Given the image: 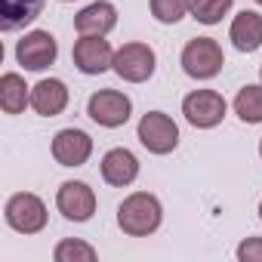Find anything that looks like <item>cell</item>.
<instances>
[{
    "mask_svg": "<svg viewBox=\"0 0 262 262\" xmlns=\"http://www.w3.org/2000/svg\"><path fill=\"white\" fill-rule=\"evenodd\" d=\"M31 108L40 117H59L68 108V86L59 77H43L31 86Z\"/></svg>",
    "mask_w": 262,
    "mask_h": 262,
    "instance_id": "obj_12",
    "label": "cell"
},
{
    "mask_svg": "<svg viewBox=\"0 0 262 262\" xmlns=\"http://www.w3.org/2000/svg\"><path fill=\"white\" fill-rule=\"evenodd\" d=\"M234 7V0H191V16L201 25H219Z\"/></svg>",
    "mask_w": 262,
    "mask_h": 262,
    "instance_id": "obj_19",
    "label": "cell"
},
{
    "mask_svg": "<svg viewBox=\"0 0 262 262\" xmlns=\"http://www.w3.org/2000/svg\"><path fill=\"white\" fill-rule=\"evenodd\" d=\"M62 4H71V0H62Z\"/></svg>",
    "mask_w": 262,
    "mask_h": 262,
    "instance_id": "obj_26",
    "label": "cell"
},
{
    "mask_svg": "<svg viewBox=\"0 0 262 262\" xmlns=\"http://www.w3.org/2000/svg\"><path fill=\"white\" fill-rule=\"evenodd\" d=\"M139 176V158L129 148H111L102 158V179L114 188H126L133 185Z\"/></svg>",
    "mask_w": 262,
    "mask_h": 262,
    "instance_id": "obj_13",
    "label": "cell"
},
{
    "mask_svg": "<svg viewBox=\"0 0 262 262\" xmlns=\"http://www.w3.org/2000/svg\"><path fill=\"white\" fill-rule=\"evenodd\" d=\"M225 65L222 47L213 37H194L182 50V71L194 80H213Z\"/></svg>",
    "mask_w": 262,
    "mask_h": 262,
    "instance_id": "obj_2",
    "label": "cell"
},
{
    "mask_svg": "<svg viewBox=\"0 0 262 262\" xmlns=\"http://www.w3.org/2000/svg\"><path fill=\"white\" fill-rule=\"evenodd\" d=\"M237 259L241 262H262V237H247L237 244Z\"/></svg>",
    "mask_w": 262,
    "mask_h": 262,
    "instance_id": "obj_22",
    "label": "cell"
},
{
    "mask_svg": "<svg viewBox=\"0 0 262 262\" xmlns=\"http://www.w3.org/2000/svg\"><path fill=\"white\" fill-rule=\"evenodd\" d=\"M259 158H262V139H259Z\"/></svg>",
    "mask_w": 262,
    "mask_h": 262,
    "instance_id": "obj_24",
    "label": "cell"
},
{
    "mask_svg": "<svg viewBox=\"0 0 262 262\" xmlns=\"http://www.w3.org/2000/svg\"><path fill=\"white\" fill-rule=\"evenodd\" d=\"M47 0H0V31H19L43 13Z\"/></svg>",
    "mask_w": 262,
    "mask_h": 262,
    "instance_id": "obj_16",
    "label": "cell"
},
{
    "mask_svg": "<svg viewBox=\"0 0 262 262\" xmlns=\"http://www.w3.org/2000/svg\"><path fill=\"white\" fill-rule=\"evenodd\" d=\"M59 56V43L50 31H28L19 43H16V62L25 71H47Z\"/></svg>",
    "mask_w": 262,
    "mask_h": 262,
    "instance_id": "obj_8",
    "label": "cell"
},
{
    "mask_svg": "<svg viewBox=\"0 0 262 262\" xmlns=\"http://www.w3.org/2000/svg\"><path fill=\"white\" fill-rule=\"evenodd\" d=\"M136 136L151 155H170L179 145V126H176V120L170 114L148 111V114H142V120L136 126Z\"/></svg>",
    "mask_w": 262,
    "mask_h": 262,
    "instance_id": "obj_5",
    "label": "cell"
},
{
    "mask_svg": "<svg viewBox=\"0 0 262 262\" xmlns=\"http://www.w3.org/2000/svg\"><path fill=\"white\" fill-rule=\"evenodd\" d=\"M228 102L216 90H194L182 99V114L194 129H213L225 120Z\"/></svg>",
    "mask_w": 262,
    "mask_h": 262,
    "instance_id": "obj_6",
    "label": "cell"
},
{
    "mask_svg": "<svg viewBox=\"0 0 262 262\" xmlns=\"http://www.w3.org/2000/svg\"><path fill=\"white\" fill-rule=\"evenodd\" d=\"M86 114H90L99 126L117 129V126H123V123L129 120V114H133V102H129V96L120 93V90H99V93L90 96Z\"/></svg>",
    "mask_w": 262,
    "mask_h": 262,
    "instance_id": "obj_7",
    "label": "cell"
},
{
    "mask_svg": "<svg viewBox=\"0 0 262 262\" xmlns=\"http://www.w3.org/2000/svg\"><path fill=\"white\" fill-rule=\"evenodd\" d=\"M191 0H151V16L161 25H176L188 16Z\"/></svg>",
    "mask_w": 262,
    "mask_h": 262,
    "instance_id": "obj_21",
    "label": "cell"
},
{
    "mask_svg": "<svg viewBox=\"0 0 262 262\" xmlns=\"http://www.w3.org/2000/svg\"><path fill=\"white\" fill-rule=\"evenodd\" d=\"M53 259L56 262H93L96 259V247H90L86 241H77V237H65V241L56 244Z\"/></svg>",
    "mask_w": 262,
    "mask_h": 262,
    "instance_id": "obj_20",
    "label": "cell"
},
{
    "mask_svg": "<svg viewBox=\"0 0 262 262\" xmlns=\"http://www.w3.org/2000/svg\"><path fill=\"white\" fill-rule=\"evenodd\" d=\"M111 68L126 83H145L158 68V56L148 43L133 40V43H123L120 50H114V65Z\"/></svg>",
    "mask_w": 262,
    "mask_h": 262,
    "instance_id": "obj_3",
    "label": "cell"
},
{
    "mask_svg": "<svg viewBox=\"0 0 262 262\" xmlns=\"http://www.w3.org/2000/svg\"><path fill=\"white\" fill-rule=\"evenodd\" d=\"M161 222H164V207L151 191H133L117 207V225L129 237H148L161 228Z\"/></svg>",
    "mask_w": 262,
    "mask_h": 262,
    "instance_id": "obj_1",
    "label": "cell"
},
{
    "mask_svg": "<svg viewBox=\"0 0 262 262\" xmlns=\"http://www.w3.org/2000/svg\"><path fill=\"white\" fill-rule=\"evenodd\" d=\"M93 155V139L90 133L77 126H65L53 136V158L59 167H83Z\"/></svg>",
    "mask_w": 262,
    "mask_h": 262,
    "instance_id": "obj_11",
    "label": "cell"
},
{
    "mask_svg": "<svg viewBox=\"0 0 262 262\" xmlns=\"http://www.w3.org/2000/svg\"><path fill=\"white\" fill-rule=\"evenodd\" d=\"M28 105H31V86L25 83L22 74L7 71L0 77V108L7 114H22Z\"/></svg>",
    "mask_w": 262,
    "mask_h": 262,
    "instance_id": "obj_17",
    "label": "cell"
},
{
    "mask_svg": "<svg viewBox=\"0 0 262 262\" xmlns=\"http://www.w3.org/2000/svg\"><path fill=\"white\" fill-rule=\"evenodd\" d=\"M256 4H259V7H262V0H256Z\"/></svg>",
    "mask_w": 262,
    "mask_h": 262,
    "instance_id": "obj_27",
    "label": "cell"
},
{
    "mask_svg": "<svg viewBox=\"0 0 262 262\" xmlns=\"http://www.w3.org/2000/svg\"><path fill=\"white\" fill-rule=\"evenodd\" d=\"M4 219L19 234H37V231L47 228V204L31 191H19L7 201Z\"/></svg>",
    "mask_w": 262,
    "mask_h": 262,
    "instance_id": "obj_4",
    "label": "cell"
},
{
    "mask_svg": "<svg viewBox=\"0 0 262 262\" xmlns=\"http://www.w3.org/2000/svg\"><path fill=\"white\" fill-rule=\"evenodd\" d=\"M56 207L68 222H90L96 213V191L86 182L68 179L56 191Z\"/></svg>",
    "mask_w": 262,
    "mask_h": 262,
    "instance_id": "obj_10",
    "label": "cell"
},
{
    "mask_svg": "<svg viewBox=\"0 0 262 262\" xmlns=\"http://www.w3.org/2000/svg\"><path fill=\"white\" fill-rule=\"evenodd\" d=\"M114 25H117V10H114V4H108V0H96V4L83 7L74 16L77 34H99V37H105L108 31H114Z\"/></svg>",
    "mask_w": 262,
    "mask_h": 262,
    "instance_id": "obj_14",
    "label": "cell"
},
{
    "mask_svg": "<svg viewBox=\"0 0 262 262\" xmlns=\"http://www.w3.org/2000/svg\"><path fill=\"white\" fill-rule=\"evenodd\" d=\"M234 114L244 123H262V83H247L234 96Z\"/></svg>",
    "mask_w": 262,
    "mask_h": 262,
    "instance_id": "obj_18",
    "label": "cell"
},
{
    "mask_svg": "<svg viewBox=\"0 0 262 262\" xmlns=\"http://www.w3.org/2000/svg\"><path fill=\"white\" fill-rule=\"evenodd\" d=\"M228 40L234 43L237 53H256L262 47V16L253 10H244L231 19Z\"/></svg>",
    "mask_w": 262,
    "mask_h": 262,
    "instance_id": "obj_15",
    "label": "cell"
},
{
    "mask_svg": "<svg viewBox=\"0 0 262 262\" xmlns=\"http://www.w3.org/2000/svg\"><path fill=\"white\" fill-rule=\"evenodd\" d=\"M259 77H262V65H259Z\"/></svg>",
    "mask_w": 262,
    "mask_h": 262,
    "instance_id": "obj_25",
    "label": "cell"
},
{
    "mask_svg": "<svg viewBox=\"0 0 262 262\" xmlns=\"http://www.w3.org/2000/svg\"><path fill=\"white\" fill-rule=\"evenodd\" d=\"M259 219H262V201H259Z\"/></svg>",
    "mask_w": 262,
    "mask_h": 262,
    "instance_id": "obj_23",
    "label": "cell"
},
{
    "mask_svg": "<svg viewBox=\"0 0 262 262\" xmlns=\"http://www.w3.org/2000/svg\"><path fill=\"white\" fill-rule=\"evenodd\" d=\"M71 59H74V68L80 74H90L93 77V74H105L114 65V50L99 34H80V40L71 50Z\"/></svg>",
    "mask_w": 262,
    "mask_h": 262,
    "instance_id": "obj_9",
    "label": "cell"
}]
</instances>
